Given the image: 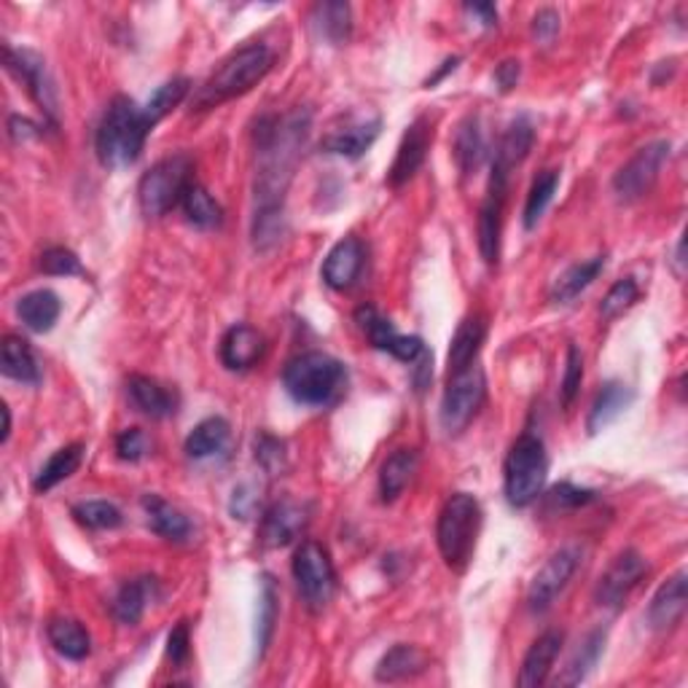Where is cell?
Returning a JSON list of instances; mask_svg holds the SVG:
<instances>
[{
	"label": "cell",
	"mask_w": 688,
	"mask_h": 688,
	"mask_svg": "<svg viewBox=\"0 0 688 688\" xmlns=\"http://www.w3.org/2000/svg\"><path fill=\"white\" fill-rule=\"evenodd\" d=\"M151 129L153 127L148 124L146 111L135 100L118 94L114 103L108 105V111H105L98 138H94L100 164L108 170H118L138 162Z\"/></svg>",
	"instance_id": "obj_1"
},
{
	"label": "cell",
	"mask_w": 688,
	"mask_h": 688,
	"mask_svg": "<svg viewBox=\"0 0 688 688\" xmlns=\"http://www.w3.org/2000/svg\"><path fill=\"white\" fill-rule=\"evenodd\" d=\"M275 65V55L266 44H248L231 51L194 94V111L218 108L240 94L251 92Z\"/></svg>",
	"instance_id": "obj_2"
},
{
	"label": "cell",
	"mask_w": 688,
	"mask_h": 688,
	"mask_svg": "<svg viewBox=\"0 0 688 688\" xmlns=\"http://www.w3.org/2000/svg\"><path fill=\"white\" fill-rule=\"evenodd\" d=\"M479 527H482V506L477 497L468 492L449 495L436 525V543L447 567L458 573L466 571L473 549H477Z\"/></svg>",
	"instance_id": "obj_3"
},
{
	"label": "cell",
	"mask_w": 688,
	"mask_h": 688,
	"mask_svg": "<svg viewBox=\"0 0 688 688\" xmlns=\"http://www.w3.org/2000/svg\"><path fill=\"white\" fill-rule=\"evenodd\" d=\"M344 366L325 353H305L294 358L283 371V385L296 403L323 406L334 401L344 385Z\"/></svg>",
	"instance_id": "obj_4"
},
{
	"label": "cell",
	"mask_w": 688,
	"mask_h": 688,
	"mask_svg": "<svg viewBox=\"0 0 688 688\" xmlns=\"http://www.w3.org/2000/svg\"><path fill=\"white\" fill-rule=\"evenodd\" d=\"M546 473H549V458L546 447L532 433H521L508 449L506 466H503V484L506 497L514 508H525L543 492Z\"/></svg>",
	"instance_id": "obj_5"
},
{
	"label": "cell",
	"mask_w": 688,
	"mask_h": 688,
	"mask_svg": "<svg viewBox=\"0 0 688 688\" xmlns=\"http://www.w3.org/2000/svg\"><path fill=\"white\" fill-rule=\"evenodd\" d=\"M192 172L194 164L186 153H175V157L162 159V162L153 164L151 170L140 177L138 186V202L140 210L148 218H162L168 216L175 205H181L183 194L192 186Z\"/></svg>",
	"instance_id": "obj_6"
},
{
	"label": "cell",
	"mask_w": 688,
	"mask_h": 688,
	"mask_svg": "<svg viewBox=\"0 0 688 688\" xmlns=\"http://www.w3.org/2000/svg\"><path fill=\"white\" fill-rule=\"evenodd\" d=\"M484 399H488V377H484V369L479 366V360L460 371H449L447 388H444L442 395V412H438L442 428L449 436H458L477 417Z\"/></svg>",
	"instance_id": "obj_7"
},
{
	"label": "cell",
	"mask_w": 688,
	"mask_h": 688,
	"mask_svg": "<svg viewBox=\"0 0 688 688\" xmlns=\"http://www.w3.org/2000/svg\"><path fill=\"white\" fill-rule=\"evenodd\" d=\"M294 581L301 600L312 614H320L336 592V573L329 551L318 541H305L294 554Z\"/></svg>",
	"instance_id": "obj_8"
},
{
	"label": "cell",
	"mask_w": 688,
	"mask_h": 688,
	"mask_svg": "<svg viewBox=\"0 0 688 688\" xmlns=\"http://www.w3.org/2000/svg\"><path fill=\"white\" fill-rule=\"evenodd\" d=\"M669 159V144L667 140H656L640 148L638 153L624 164L614 177V192L621 202H638L654 188L656 177Z\"/></svg>",
	"instance_id": "obj_9"
},
{
	"label": "cell",
	"mask_w": 688,
	"mask_h": 688,
	"mask_svg": "<svg viewBox=\"0 0 688 688\" xmlns=\"http://www.w3.org/2000/svg\"><path fill=\"white\" fill-rule=\"evenodd\" d=\"M578 562L581 551L575 546H565V549L554 551L546 560V565L536 573V578L530 581V589H527V608H530V614H546L557 603V597L571 584L573 573L578 571Z\"/></svg>",
	"instance_id": "obj_10"
},
{
	"label": "cell",
	"mask_w": 688,
	"mask_h": 688,
	"mask_svg": "<svg viewBox=\"0 0 688 688\" xmlns=\"http://www.w3.org/2000/svg\"><path fill=\"white\" fill-rule=\"evenodd\" d=\"M645 571H649V565H645L640 551H634V549L621 551V554L616 557L608 567H605L600 581H597L595 603L608 610L624 608L632 592L638 589V584L643 581Z\"/></svg>",
	"instance_id": "obj_11"
},
{
	"label": "cell",
	"mask_w": 688,
	"mask_h": 688,
	"mask_svg": "<svg viewBox=\"0 0 688 688\" xmlns=\"http://www.w3.org/2000/svg\"><path fill=\"white\" fill-rule=\"evenodd\" d=\"M355 323H358V329L364 331L366 336H369V342L374 344L377 349H382V353L393 355V358L403 360V364H417L423 355H428V349H425V342L420 340V336H403L395 331V325L390 323L388 318L382 316L379 310H374V307H360L358 312H355Z\"/></svg>",
	"instance_id": "obj_12"
},
{
	"label": "cell",
	"mask_w": 688,
	"mask_h": 688,
	"mask_svg": "<svg viewBox=\"0 0 688 688\" xmlns=\"http://www.w3.org/2000/svg\"><path fill=\"white\" fill-rule=\"evenodd\" d=\"M508 172L492 168L488 197L479 210V251L490 266L497 264L501 256V234H503V207H506Z\"/></svg>",
	"instance_id": "obj_13"
},
{
	"label": "cell",
	"mask_w": 688,
	"mask_h": 688,
	"mask_svg": "<svg viewBox=\"0 0 688 688\" xmlns=\"http://www.w3.org/2000/svg\"><path fill=\"white\" fill-rule=\"evenodd\" d=\"M3 59H5V68H9L11 76L22 81L27 87L30 98L41 105L51 118L57 116V94H55V84H51L49 73H46V62L38 55L27 49H11L5 46L3 49Z\"/></svg>",
	"instance_id": "obj_14"
},
{
	"label": "cell",
	"mask_w": 688,
	"mask_h": 688,
	"mask_svg": "<svg viewBox=\"0 0 688 688\" xmlns=\"http://www.w3.org/2000/svg\"><path fill=\"white\" fill-rule=\"evenodd\" d=\"M431 138H433V133L425 118H417V122L403 133L399 151H395V159H393V168H390L388 172L390 186L399 188L417 175V170L423 168L425 157H428Z\"/></svg>",
	"instance_id": "obj_15"
},
{
	"label": "cell",
	"mask_w": 688,
	"mask_h": 688,
	"mask_svg": "<svg viewBox=\"0 0 688 688\" xmlns=\"http://www.w3.org/2000/svg\"><path fill=\"white\" fill-rule=\"evenodd\" d=\"M364 261H366V251H364V242L358 237H344V240L336 242L331 248V253L323 261V283L334 290H347L358 280L360 270H364Z\"/></svg>",
	"instance_id": "obj_16"
},
{
	"label": "cell",
	"mask_w": 688,
	"mask_h": 688,
	"mask_svg": "<svg viewBox=\"0 0 688 688\" xmlns=\"http://www.w3.org/2000/svg\"><path fill=\"white\" fill-rule=\"evenodd\" d=\"M310 512L299 501H280L261 519V541L266 546H288L305 532Z\"/></svg>",
	"instance_id": "obj_17"
},
{
	"label": "cell",
	"mask_w": 688,
	"mask_h": 688,
	"mask_svg": "<svg viewBox=\"0 0 688 688\" xmlns=\"http://www.w3.org/2000/svg\"><path fill=\"white\" fill-rule=\"evenodd\" d=\"M562 643H565V634L549 630L543 632L536 643L530 645V651L525 654V662H521L519 678L516 684L521 688H541L546 680H549L551 669H554L557 656H560Z\"/></svg>",
	"instance_id": "obj_18"
},
{
	"label": "cell",
	"mask_w": 688,
	"mask_h": 688,
	"mask_svg": "<svg viewBox=\"0 0 688 688\" xmlns=\"http://www.w3.org/2000/svg\"><path fill=\"white\" fill-rule=\"evenodd\" d=\"M264 336L253 325L237 323L223 334L221 340V360L229 371H248L259 364L264 355Z\"/></svg>",
	"instance_id": "obj_19"
},
{
	"label": "cell",
	"mask_w": 688,
	"mask_h": 688,
	"mask_svg": "<svg viewBox=\"0 0 688 688\" xmlns=\"http://www.w3.org/2000/svg\"><path fill=\"white\" fill-rule=\"evenodd\" d=\"M686 571H678L669 581H664L654 595L649 608V624L656 632H667L684 619L686 614Z\"/></svg>",
	"instance_id": "obj_20"
},
{
	"label": "cell",
	"mask_w": 688,
	"mask_h": 688,
	"mask_svg": "<svg viewBox=\"0 0 688 688\" xmlns=\"http://www.w3.org/2000/svg\"><path fill=\"white\" fill-rule=\"evenodd\" d=\"M425 669H428V656H425V651H420L417 645L399 643L379 660L377 669H374V678H377L379 684H401V680L417 678Z\"/></svg>",
	"instance_id": "obj_21"
},
{
	"label": "cell",
	"mask_w": 688,
	"mask_h": 688,
	"mask_svg": "<svg viewBox=\"0 0 688 688\" xmlns=\"http://www.w3.org/2000/svg\"><path fill=\"white\" fill-rule=\"evenodd\" d=\"M484 336H488V323L482 316H468L455 331L452 344H449V358H447V374L460 371L466 366L477 364L479 353H482Z\"/></svg>",
	"instance_id": "obj_22"
},
{
	"label": "cell",
	"mask_w": 688,
	"mask_h": 688,
	"mask_svg": "<svg viewBox=\"0 0 688 688\" xmlns=\"http://www.w3.org/2000/svg\"><path fill=\"white\" fill-rule=\"evenodd\" d=\"M417 452L414 449H395L379 468V497L382 503H395L403 495V490L412 482L417 471Z\"/></svg>",
	"instance_id": "obj_23"
},
{
	"label": "cell",
	"mask_w": 688,
	"mask_h": 688,
	"mask_svg": "<svg viewBox=\"0 0 688 688\" xmlns=\"http://www.w3.org/2000/svg\"><path fill=\"white\" fill-rule=\"evenodd\" d=\"M379 127H382V122H379V118H371V122H358L349 124V127L334 129L331 135H325L323 151L336 153V157L358 159L360 153L369 151L374 140H377Z\"/></svg>",
	"instance_id": "obj_24"
},
{
	"label": "cell",
	"mask_w": 688,
	"mask_h": 688,
	"mask_svg": "<svg viewBox=\"0 0 688 688\" xmlns=\"http://www.w3.org/2000/svg\"><path fill=\"white\" fill-rule=\"evenodd\" d=\"M0 371H3V377L22 385L41 382V369L33 349H30V344L22 340V336L14 334L5 336L3 344H0Z\"/></svg>",
	"instance_id": "obj_25"
},
{
	"label": "cell",
	"mask_w": 688,
	"mask_h": 688,
	"mask_svg": "<svg viewBox=\"0 0 688 688\" xmlns=\"http://www.w3.org/2000/svg\"><path fill=\"white\" fill-rule=\"evenodd\" d=\"M532 144H536V129H532L530 118H516L508 124V129L503 133L501 144L495 148V159H492V168L506 170L512 175L516 164H521L530 153Z\"/></svg>",
	"instance_id": "obj_26"
},
{
	"label": "cell",
	"mask_w": 688,
	"mask_h": 688,
	"mask_svg": "<svg viewBox=\"0 0 688 688\" xmlns=\"http://www.w3.org/2000/svg\"><path fill=\"white\" fill-rule=\"evenodd\" d=\"M59 310H62L59 296L55 290L46 288L30 290V294L22 296L20 305H16V316H20L22 323H25L30 331H35V334H46V331L55 329V323L59 320Z\"/></svg>",
	"instance_id": "obj_27"
},
{
	"label": "cell",
	"mask_w": 688,
	"mask_h": 688,
	"mask_svg": "<svg viewBox=\"0 0 688 688\" xmlns=\"http://www.w3.org/2000/svg\"><path fill=\"white\" fill-rule=\"evenodd\" d=\"M129 401L151 420H164L175 414V399L157 382V379L144 377V374H133L127 379Z\"/></svg>",
	"instance_id": "obj_28"
},
{
	"label": "cell",
	"mask_w": 688,
	"mask_h": 688,
	"mask_svg": "<svg viewBox=\"0 0 688 688\" xmlns=\"http://www.w3.org/2000/svg\"><path fill=\"white\" fill-rule=\"evenodd\" d=\"M632 401H634L632 388H627L624 382L603 385V390L597 393V399L589 409V423H586V428H589V433L605 431L610 423H616V420L630 409Z\"/></svg>",
	"instance_id": "obj_29"
},
{
	"label": "cell",
	"mask_w": 688,
	"mask_h": 688,
	"mask_svg": "<svg viewBox=\"0 0 688 688\" xmlns=\"http://www.w3.org/2000/svg\"><path fill=\"white\" fill-rule=\"evenodd\" d=\"M144 512L157 536L168 538V541H186L188 532H192V521L186 519V514L177 512L175 506L168 501H162L159 495H146L144 497Z\"/></svg>",
	"instance_id": "obj_30"
},
{
	"label": "cell",
	"mask_w": 688,
	"mask_h": 688,
	"mask_svg": "<svg viewBox=\"0 0 688 688\" xmlns=\"http://www.w3.org/2000/svg\"><path fill=\"white\" fill-rule=\"evenodd\" d=\"M312 27H316L318 38H323L325 44H347L349 33H353V9L347 3H336V0L320 3L312 11Z\"/></svg>",
	"instance_id": "obj_31"
},
{
	"label": "cell",
	"mask_w": 688,
	"mask_h": 688,
	"mask_svg": "<svg viewBox=\"0 0 688 688\" xmlns=\"http://www.w3.org/2000/svg\"><path fill=\"white\" fill-rule=\"evenodd\" d=\"M603 270L605 256H595L589 261H581V264H573L571 270L562 272V275L557 277L554 288H551V301H557V305H571L575 296L584 294V290L600 277Z\"/></svg>",
	"instance_id": "obj_32"
},
{
	"label": "cell",
	"mask_w": 688,
	"mask_h": 688,
	"mask_svg": "<svg viewBox=\"0 0 688 688\" xmlns=\"http://www.w3.org/2000/svg\"><path fill=\"white\" fill-rule=\"evenodd\" d=\"M81 460H84V444H68V447L57 449V452L41 466V471L35 473L33 488L38 492L55 490L57 484H62L65 479H70L79 471Z\"/></svg>",
	"instance_id": "obj_33"
},
{
	"label": "cell",
	"mask_w": 688,
	"mask_h": 688,
	"mask_svg": "<svg viewBox=\"0 0 688 688\" xmlns=\"http://www.w3.org/2000/svg\"><path fill=\"white\" fill-rule=\"evenodd\" d=\"M229 442V423L223 417H207L188 433L186 455L192 460H205L221 452Z\"/></svg>",
	"instance_id": "obj_34"
},
{
	"label": "cell",
	"mask_w": 688,
	"mask_h": 688,
	"mask_svg": "<svg viewBox=\"0 0 688 688\" xmlns=\"http://www.w3.org/2000/svg\"><path fill=\"white\" fill-rule=\"evenodd\" d=\"M49 643L55 645L59 656L70 662L87 660L89 651H92V640L89 632L79 624L76 619H55L49 624Z\"/></svg>",
	"instance_id": "obj_35"
},
{
	"label": "cell",
	"mask_w": 688,
	"mask_h": 688,
	"mask_svg": "<svg viewBox=\"0 0 688 688\" xmlns=\"http://www.w3.org/2000/svg\"><path fill=\"white\" fill-rule=\"evenodd\" d=\"M484 151H488V146H484L482 124H479L477 116H468L458 127V135H455V159H458L462 175H471V172L479 170Z\"/></svg>",
	"instance_id": "obj_36"
},
{
	"label": "cell",
	"mask_w": 688,
	"mask_h": 688,
	"mask_svg": "<svg viewBox=\"0 0 688 688\" xmlns=\"http://www.w3.org/2000/svg\"><path fill=\"white\" fill-rule=\"evenodd\" d=\"M153 597V578H135L118 589L114 597V616L122 624L133 627L144 619L146 605Z\"/></svg>",
	"instance_id": "obj_37"
},
{
	"label": "cell",
	"mask_w": 688,
	"mask_h": 688,
	"mask_svg": "<svg viewBox=\"0 0 688 688\" xmlns=\"http://www.w3.org/2000/svg\"><path fill=\"white\" fill-rule=\"evenodd\" d=\"M181 207H183V213H186L188 223H194L197 229L221 227V221H223L221 205H218V202L213 199L210 194L199 186V183H192V186L186 188V194H183V199H181Z\"/></svg>",
	"instance_id": "obj_38"
},
{
	"label": "cell",
	"mask_w": 688,
	"mask_h": 688,
	"mask_svg": "<svg viewBox=\"0 0 688 688\" xmlns=\"http://www.w3.org/2000/svg\"><path fill=\"white\" fill-rule=\"evenodd\" d=\"M605 649V632L603 630H595L586 634V640L581 643V649L575 651L573 660L567 662L565 667V675L560 678L562 686H578L584 684L586 675L592 673V669L597 667V662H600V654Z\"/></svg>",
	"instance_id": "obj_39"
},
{
	"label": "cell",
	"mask_w": 688,
	"mask_h": 688,
	"mask_svg": "<svg viewBox=\"0 0 688 688\" xmlns=\"http://www.w3.org/2000/svg\"><path fill=\"white\" fill-rule=\"evenodd\" d=\"M188 92H192V81L183 79V76L181 79L164 81V84L151 94V100H148V103L144 105L148 124H151V127H157V124L162 122L164 116L172 114V111H175L177 105H181L183 100L188 98Z\"/></svg>",
	"instance_id": "obj_40"
},
{
	"label": "cell",
	"mask_w": 688,
	"mask_h": 688,
	"mask_svg": "<svg viewBox=\"0 0 688 688\" xmlns=\"http://www.w3.org/2000/svg\"><path fill=\"white\" fill-rule=\"evenodd\" d=\"M557 186H560V172L557 170H543L541 175L532 181L530 194H527V202H525V218H521V221H525V229L538 227L546 207H549L551 199H554Z\"/></svg>",
	"instance_id": "obj_41"
},
{
	"label": "cell",
	"mask_w": 688,
	"mask_h": 688,
	"mask_svg": "<svg viewBox=\"0 0 688 688\" xmlns=\"http://www.w3.org/2000/svg\"><path fill=\"white\" fill-rule=\"evenodd\" d=\"M73 516L79 525L89 527V530H116L122 527L124 516L114 503L108 501H84L73 506Z\"/></svg>",
	"instance_id": "obj_42"
},
{
	"label": "cell",
	"mask_w": 688,
	"mask_h": 688,
	"mask_svg": "<svg viewBox=\"0 0 688 688\" xmlns=\"http://www.w3.org/2000/svg\"><path fill=\"white\" fill-rule=\"evenodd\" d=\"M259 649L261 654L266 651L270 645L272 632H275V621H277V589H275V581L270 575H264V584H261V597H259Z\"/></svg>",
	"instance_id": "obj_43"
},
{
	"label": "cell",
	"mask_w": 688,
	"mask_h": 688,
	"mask_svg": "<svg viewBox=\"0 0 688 688\" xmlns=\"http://www.w3.org/2000/svg\"><path fill=\"white\" fill-rule=\"evenodd\" d=\"M640 290H638V283L632 280V277H624V280H616L614 286H610L608 294H605L603 305H600V316L605 320H614L619 316H624L627 310L638 301Z\"/></svg>",
	"instance_id": "obj_44"
},
{
	"label": "cell",
	"mask_w": 688,
	"mask_h": 688,
	"mask_svg": "<svg viewBox=\"0 0 688 688\" xmlns=\"http://www.w3.org/2000/svg\"><path fill=\"white\" fill-rule=\"evenodd\" d=\"M41 272L51 277H70V275H84V266H81L79 256L68 248H49V251L41 253Z\"/></svg>",
	"instance_id": "obj_45"
},
{
	"label": "cell",
	"mask_w": 688,
	"mask_h": 688,
	"mask_svg": "<svg viewBox=\"0 0 688 688\" xmlns=\"http://www.w3.org/2000/svg\"><path fill=\"white\" fill-rule=\"evenodd\" d=\"M581 382H584V355H581V349L575 347V344H571L567 347V358H565V377H562V406H573L575 395H578L581 390Z\"/></svg>",
	"instance_id": "obj_46"
},
{
	"label": "cell",
	"mask_w": 688,
	"mask_h": 688,
	"mask_svg": "<svg viewBox=\"0 0 688 688\" xmlns=\"http://www.w3.org/2000/svg\"><path fill=\"white\" fill-rule=\"evenodd\" d=\"M148 452V438L140 428H127L118 433L116 455L127 462H138Z\"/></svg>",
	"instance_id": "obj_47"
},
{
	"label": "cell",
	"mask_w": 688,
	"mask_h": 688,
	"mask_svg": "<svg viewBox=\"0 0 688 688\" xmlns=\"http://www.w3.org/2000/svg\"><path fill=\"white\" fill-rule=\"evenodd\" d=\"M256 460L270 473L280 471V468L286 466V452H283V442H277V438L266 436V433H264V436H261L259 442H256Z\"/></svg>",
	"instance_id": "obj_48"
},
{
	"label": "cell",
	"mask_w": 688,
	"mask_h": 688,
	"mask_svg": "<svg viewBox=\"0 0 688 688\" xmlns=\"http://www.w3.org/2000/svg\"><path fill=\"white\" fill-rule=\"evenodd\" d=\"M592 501H595V492L573 488V484H567V482L557 484V488L551 490V503H557V506H562V508H578Z\"/></svg>",
	"instance_id": "obj_49"
},
{
	"label": "cell",
	"mask_w": 688,
	"mask_h": 688,
	"mask_svg": "<svg viewBox=\"0 0 688 688\" xmlns=\"http://www.w3.org/2000/svg\"><path fill=\"white\" fill-rule=\"evenodd\" d=\"M188 654H192V638H188V624L181 621L168 638V660L175 664V667H181V664L188 660Z\"/></svg>",
	"instance_id": "obj_50"
},
{
	"label": "cell",
	"mask_w": 688,
	"mask_h": 688,
	"mask_svg": "<svg viewBox=\"0 0 688 688\" xmlns=\"http://www.w3.org/2000/svg\"><path fill=\"white\" fill-rule=\"evenodd\" d=\"M560 33V14L554 9H541L532 16V35L538 44H551Z\"/></svg>",
	"instance_id": "obj_51"
},
{
	"label": "cell",
	"mask_w": 688,
	"mask_h": 688,
	"mask_svg": "<svg viewBox=\"0 0 688 688\" xmlns=\"http://www.w3.org/2000/svg\"><path fill=\"white\" fill-rule=\"evenodd\" d=\"M516 81H519V62H516V59H506V62L497 65L495 84L501 87V92H512Z\"/></svg>",
	"instance_id": "obj_52"
},
{
	"label": "cell",
	"mask_w": 688,
	"mask_h": 688,
	"mask_svg": "<svg viewBox=\"0 0 688 688\" xmlns=\"http://www.w3.org/2000/svg\"><path fill=\"white\" fill-rule=\"evenodd\" d=\"M468 14H477L482 16V25L492 27L497 22V9L492 3H473V5H466Z\"/></svg>",
	"instance_id": "obj_53"
},
{
	"label": "cell",
	"mask_w": 688,
	"mask_h": 688,
	"mask_svg": "<svg viewBox=\"0 0 688 688\" xmlns=\"http://www.w3.org/2000/svg\"><path fill=\"white\" fill-rule=\"evenodd\" d=\"M458 62H460V57H449V59H447V62H444V68H442V70H438V73H436V76H433V79H428V87H436V84H438V81H442V79H444V76H447V73H449V70H455V68H458Z\"/></svg>",
	"instance_id": "obj_54"
}]
</instances>
